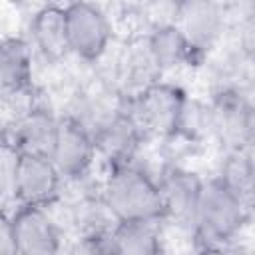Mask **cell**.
Instances as JSON below:
<instances>
[{"instance_id":"17","label":"cell","mask_w":255,"mask_h":255,"mask_svg":"<svg viewBox=\"0 0 255 255\" xmlns=\"http://www.w3.org/2000/svg\"><path fill=\"white\" fill-rule=\"evenodd\" d=\"M112 233L120 255H163L159 221H120Z\"/></svg>"},{"instance_id":"20","label":"cell","mask_w":255,"mask_h":255,"mask_svg":"<svg viewBox=\"0 0 255 255\" xmlns=\"http://www.w3.org/2000/svg\"><path fill=\"white\" fill-rule=\"evenodd\" d=\"M241 88L255 100V60H249V64H247V70H245Z\"/></svg>"},{"instance_id":"10","label":"cell","mask_w":255,"mask_h":255,"mask_svg":"<svg viewBox=\"0 0 255 255\" xmlns=\"http://www.w3.org/2000/svg\"><path fill=\"white\" fill-rule=\"evenodd\" d=\"M58 120L60 116H54L50 108L34 102L4 128L2 145L18 153H40L50 157L56 141Z\"/></svg>"},{"instance_id":"8","label":"cell","mask_w":255,"mask_h":255,"mask_svg":"<svg viewBox=\"0 0 255 255\" xmlns=\"http://www.w3.org/2000/svg\"><path fill=\"white\" fill-rule=\"evenodd\" d=\"M50 157L64 181H84L92 173L100 153L94 133L80 120L66 112L58 120L56 141Z\"/></svg>"},{"instance_id":"9","label":"cell","mask_w":255,"mask_h":255,"mask_svg":"<svg viewBox=\"0 0 255 255\" xmlns=\"http://www.w3.org/2000/svg\"><path fill=\"white\" fill-rule=\"evenodd\" d=\"M165 219L163 223H171L177 229L189 231L193 235V223H195V211L201 197V189L205 179H201L195 171L167 163L159 175H157Z\"/></svg>"},{"instance_id":"16","label":"cell","mask_w":255,"mask_h":255,"mask_svg":"<svg viewBox=\"0 0 255 255\" xmlns=\"http://www.w3.org/2000/svg\"><path fill=\"white\" fill-rule=\"evenodd\" d=\"M217 177L231 187L251 209L255 205V143L227 151Z\"/></svg>"},{"instance_id":"5","label":"cell","mask_w":255,"mask_h":255,"mask_svg":"<svg viewBox=\"0 0 255 255\" xmlns=\"http://www.w3.org/2000/svg\"><path fill=\"white\" fill-rule=\"evenodd\" d=\"M205 110L209 131L227 151L255 143V100L241 86H215Z\"/></svg>"},{"instance_id":"4","label":"cell","mask_w":255,"mask_h":255,"mask_svg":"<svg viewBox=\"0 0 255 255\" xmlns=\"http://www.w3.org/2000/svg\"><path fill=\"white\" fill-rule=\"evenodd\" d=\"M247 219L249 207L231 187L217 175L205 179L193 223V237L199 241V247H225L243 229Z\"/></svg>"},{"instance_id":"11","label":"cell","mask_w":255,"mask_h":255,"mask_svg":"<svg viewBox=\"0 0 255 255\" xmlns=\"http://www.w3.org/2000/svg\"><path fill=\"white\" fill-rule=\"evenodd\" d=\"M201 60L217 46L225 32L227 10L215 2H181L175 4L173 20Z\"/></svg>"},{"instance_id":"7","label":"cell","mask_w":255,"mask_h":255,"mask_svg":"<svg viewBox=\"0 0 255 255\" xmlns=\"http://www.w3.org/2000/svg\"><path fill=\"white\" fill-rule=\"evenodd\" d=\"M64 8L70 54L88 64L102 60L114 38V26L106 10L92 2H72Z\"/></svg>"},{"instance_id":"19","label":"cell","mask_w":255,"mask_h":255,"mask_svg":"<svg viewBox=\"0 0 255 255\" xmlns=\"http://www.w3.org/2000/svg\"><path fill=\"white\" fill-rule=\"evenodd\" d=\"M239 50L249 58L255 60V4L249 8L241 22V32H239Z\"/></svg>"},{"instance_id":"2","label":"cell","mask_w":255,"mask_h":255,"mask_svg":"<svg viewBox=\"0 0 255 255\" xmlns=\"http://www.w3.org/2000/svg\"><path fill=\"white\" fill-rule=\"evenodd\" d=\"M4 149V201L14 205L52 207L66 183L56 163L48 155L40 153H18L6 145Z\"/></svg>"},{"instance_id":"18","label":"cell","mask_w":255,"mask_h":255,"mask_svg":"<svg viewBox=\"0 0 255 255\" xmlns=\"http://www.w3.org/2000/svg\"><path fill=\"white\" fill-rule=\"evenodd\" d=\"M112 231H92L78 235L72 255H120Z\"/></svg>"},{"instance_id":"6","label":"cell","mask_w":255,"mask_h":255,"mask_svg":"<svg viewBox=\"0 0 255 255\" xmlns=\"http://www.w3.org/2000/svg\"><path fill=\"white\" fill-rule=\"evenodd\" d=\"M2 225L12 237L16 255H60L64 233L46 207L14 205L4 211Z\"/></svg>"},{"instance_id":"21","label":"cell","mask_w":255,"mask_h":255,"mask_svg":"<svg viewBox=\"0 0 255 255\" xmlns=\"http://www.w3.org/2000/svg\"><path fill=\"white\" fill-rule=\"evenodd\" d=\"M195 255H229L223 247H211V245H203V247H197Z\"/></svg>"},{"instance_id":"3","label":"cell","mask_w":255,"mask_h":255,"mask_svg":"<svg viewBox=\"0 0 255 255\" xmlns=\"http://www.w3.org/2000/svg\"><path fill=\"white\" fill-rule=\"evenodd\" d=\"M191 100L187 92L171 82L159 80L145 90L126 98V108L145 139H173L181 133Z\"/></svg>"},{"instance_id":"12","label":"cell","mask_w":255,"mask_h":255,"mask_svg":"<svg viewBox=\"0 0 255 255\" xmlns=\"http://www.w3.org/2000/svg\"><path fill=\"white\" fill-rule=\"evenodd\" d=\"M98 153L104 159L106 167L131 163L135 161L137 149L145 141V135L129 116L128 108L124 106L114 118H110L96 133Z\"/></svg>"},{"instance_id":"1","label":"cell","mask_w":255,"mask_h":255,"mask_svg":"<svg viewBox=\"0 0 255 255\" xmlns=\"http://www.w3.org/2000/svg\"><path fill=\"white\" fill-rule=\"evenodd\" d=\"M102 197L116 221H159L165 219L157 175L137 161L106 167Z\"/></svg>"},{"instance_id":"15","label":"cell","mask_w":255,"mask_h":255,"mask_svg":"<svg viewBox=\"0 0 255 255\" xmlns=\"http://www.w3.org/2000/svg\"><path fill=\"white\" fill-rule=\"evenodd\" d=\"M30 36L34 48L50 64L70 56L66 34V8L60 4H44L30 18Z\"/></svg>"},{"instance_id":"13","label":"cell","mask_w":255,"mask_h":255,"mask_svg":"<svg viewBox=\"0 0 255 255\" xmlns=\"http://www.w3.org/2000/svg\"><path fill=\"white\" fill-rule=\"evenodd\" d=\"M32 46L22 36H4L0 44V90L4 100L34 92Z\"/></svg>"},{"instance_id":"14","label":"cell","mask_w":255,"mask_h":255,"mask_svg":"<svg viewBox=\"0 0 255 255\" xmlns=\"http://www.w3.org/2000/svg\"><path fill=\"white\" fill-rule=\"evenodd\" d=\"M145 46L159 68V72H169L181 66H191V64H201L203 60L199 54L193 50L181 28L171 20V22H157L153 24L145 36Z\"/></svg>"}]
</instances>
